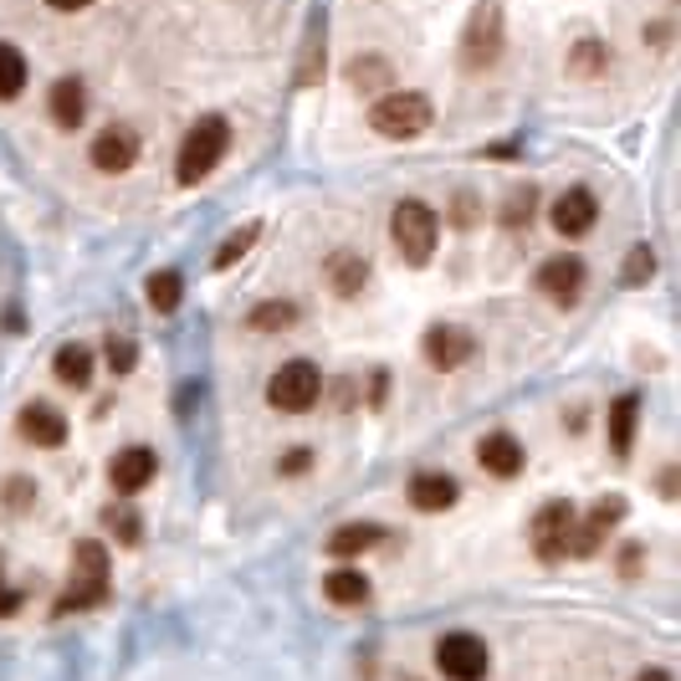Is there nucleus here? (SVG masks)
<instances>
[{
  "label": "nucleus",
  "instance_id": "1",
  "mask_svg": "<svg viewBox=\"0 0 681 681\" xmlns=\"http://www.w3.org/2000/svg\"><path fill=\"white\" fill-rule=\"evenodd\" d=\"M226 149H231V123L221 113H206V119H195V129L185 134L179 144V160H175V179L179 185H200V179L226 160Z\"/></svg>",
  "mask_w": 681,
  "mask_h": 681
},
{
  "label": "nucleus",
  "instance_id": "2",
  "mask_svg": "<svg viewBox=\"0 0 681 681\" xmlns=\"http://www.w3.org/2000/svg\"><path fill=\"white\" fill-rule=\"evenodd\" d=\"M389 231H395V246L410 267H426L430 256H436V241H441V221H436V210L426 200H400L395 216H389Z\"/></svg>",
  "mask_w": 681,
  "mask_h": 681
},
{
  "label": "nucleus",
  "instance_id": "3",
  "mask_svg": "<svg viewBox=\"0 0 681 681\" xmlns=\"http://www.w3.org/2000/svg\"><path fill=\"white\" fill-rule=\"evenodd\" d=\"M430 119H436V108H430L426 92H385V98H374V108H370V129L385 139L426 134Z\"/></svg>",
  "mask_w": 681,
  "mask_h": 681
},
{
  "label": "nucleus",
  "instance_id": "4",
  "mask_svg": "<svg viewBox=\"0 0 681 681\" xmlns=\"http://www.w3.org/2000/svg\"><path fill=\"white\" fill-rule=\"evenodd\" d=\"M318 395H323V374H318V364H308V359H287L267 380V400H272V410H282V415L312 410Z\"/></svg>",
  "mask_w": 681,
  "mask_h": 681
},
{
  "label": "nucleus",
  "instance_id": "5",
  "mask_svg": "<svg viewBox=\"0 0 681 681\" xmlns=\"http://www.w3.org/2000/svg\"><path fill=\"white\" fill-rule=\"evenodd\" d=\"M108 594V548L103 543H77V559H73V584H67V594L57 600V615H67V609H88L98 605Z\"/></svg>",
  "mask_w": 681,
  "mask_h": 681
},
{
  "label": "nucleus",
  "instance_id": "6",
  "mask_svg": "<svg viewBox=\"0 0 681 681\" xmlns=\"http://www.w3.org/2000/svg\"><path fill=\"white\" fill-rule=\"evenodd\" d=\"M503 57V6L497 0H482L466 21V36H461V67L466 73H482Z\"/></svg>",
  "mask_w": 681,
  "mask_h": 681
},
{
  "label": "nucleus",
  "instance_id": "7",
  "mask_svg": "<svg viewBox=\"0 0 681 681\" xmlns=\"http://www.w3.org/2000/svg\"><path fill=\"white\" fill-rule=\"evenodd\" d=\"M574 523H579V513H574V503H569V497H563V503H543V507H538L534 528H528V543H534L538 559H543V563L569 559V548H574Z\"/></svg>",
  "mask_w": 681,
  "mask_h": 681
},
{
  "label": "nucleus",
  "instance_id": "8",
  "mask_svg": "<svg viewBox=\"0 0 681 681\" xmlns=\"http://www.w3.org/2000/svg\"><path fill=\"white\" fill-rule=\"evenodd\" d=\"M436 667L446 681H482L487 677V646L466 630H451L436 640Z\"/></svg>",
  "mask_w": 681,
  "mask_h": 681
},
{
  "label": "nucleus",
  "instance_id": "9",
  "mask_svg": "<svg viewBox=\"0 0 681 681\" xmlns=\"http://www.w3.org/2000/svg\"><path fill=\"white\" fill-rule=\"evenodd\" d=\"M625 518V497H600V503L590 507V518L574 523V548L569 553H579V559H594L600 553V543L609 538V528Z\"/></svg>",
  "mask_w": 681,
  "mask_h": 681
},
{
  "label": "nucleus",
  "instance_id": "10",
  "mask_svg": "<svg viewBox=\"0 0 681 681\" xmlns=\"http://www.w3.org/2000/svg\"><path fill=\"white\" fill-rule=\"evenodd\" d=\"M548 221H553L559 237H584V231H594V221H600V200H594V190L574 185V190H563L559 200H553Z\"/></svg>",
  "mask_w": 681,
  "mask_h": 681
},
{
  "label": "nucleus",
  "instance_id": "11",
  "mask_svg": "<svg viewBox=\"0 0 681 681\" xmlns=\"http://www.w3.org/2000/svg\"><path fill=\"white\" fill-rule=\"evenodd\" d=\"M476 354V339L457 323H436L426 333V364L430 370H461L466 359Z\"/></svg>",
  "mask_w": 681,
  "mask_h": 681
},
{
  "label": "nucleus",
  "instance_id": "12",
  "mask_svg": "<svg viewBox=\"0 0 681 681\" xmlns=\"http://www.w3.org/2000/svg\"><path fill=\"white\" fill-rule=\"evenodd\" d=\"M134 160H139V134L129 123H108L103 134L92 139V164H98L103 175H123Z\"/></svg>",
  "mask_w": 681,
  "mask_h": 681
},
{
  "label": "nucleus",
  "instance_id": "13",
  "mask_svg": "<svg viewBox=\"0 0 681 681\" xmlns=\"http://www.w3.org/2000/svg\"><path fill=\"white\" fill-rule=\"evenodd\" d=\"M154 472H160V461H154V451H149V446H129V451H119V457L108 461V482H113L123 497L144 492L149 482H154Z\"/></svg>",
  "mask_w": 681,
  "mask_h": 681
},
{
  "label": "nucleus",
  "instance_id": "14",
  "mask_svg": "<svg viewBox=\"0 0 681 681\" xmlns=\"http://www.w3.org/2000/svg\"><path fill=\"white\" fill-rule=\"evenodd\" d=\"M538 287H543V297H553L559 308H569V303H579V293H584V262H579V256H553V262H543V272H538Z\"/></svg>",
  "mask_w": 681,
  "mask_h": 681
},
{
  "label": "nucleus",
  "instance_id": "15",
  "mask_svg": "<svg viewBox=\"0 0 681 681\" xmlns=\"http://www.w3.org/2000/svg\"><path fill=\"white\" fill-rule=\"evenodd\" d=\"M15 426H21V436H26V441L46 446V451L67 441V420H62V410H52V405H42V400H31Z\"/></svg>",
  "mask_w": 681,
  "mask_h": 681
},
{
  "label": "nucleus",
  "instance_id": "16",
  "mask_svg": "<svg viewBox=\"0 0 681 681\" xmlns=\"http://www.w3.org/2000/svg\"><path fill=\"white\" fill-rule=\"evenodd\" d=\"M476 461H482L492 476H518L523 472V446H518V436H507V430H492V436H482V446H476Z\"/></svg>",
  "mask_w": 681,
  "mask_h": 681
},
{
  "label": "nucleus",
  "instance_id": "17",
  "mask_svg": "<svg viewBox=\"0 0 681 681\" xmlns=\"http://www.w3.org/2000/svg\"><path fill=\"white\" fill-rule=\"evenodd\" d=\"M457 503V482L446 472H415L410 476V507L420 513H446V507Z\"/></svg>",
  "mask_w": 681,
  "mask_h": 681
},
{
  "label": "nucleus",
  "instance_id": "18",
  "mask_svg": "<svg viewBox=\"0 0 681 681\" xmlns=\"http://www.w3.org/2000/svg\"><path fill=\"white\" fill-rule=\"evenodd\" d=\"M636 420H640V395H615V405H609V451L615 457H630Z\"/></svg>",
  "mask_w": 681,
  "mask_h": 681
},
{
  "label": "nucleus",
  "instance_id": "19",
  "mask_svg": "<svg viewBox=\"0 0 681 681\" xmlns=\"http://www.w3.org/2000/svg\"><path fill=\"white\" fill-rule=\"evenodd\" d=\"M83 113H88V88L77 77H62L57 88H52V123L57 129H77Z\"/></svg>",
  "mask_w": 681,
  "mask_h": 681
},
{
  "label": "nucleus",
  "instance_id": "20",
  "mask_svg": "<svg viewBox=\"0 0 681 681\" xmlns=\"http://www.w3.org/2000/svg\"><path fill=\"white\" fill-rule=\"evenodd\" d=\"M364 282H370V262H364L359 252H333L328 256V287H333L339 297H354Z\"/></svg>",
  "mask_w": 681,
  "mask_h": 681
},
{
  "label": "nucleus",
  "instance_id": "21",
  "mask_svg": "<svg viewBox=\"0 0 681 681\" xmlns=\"http://www.w3.org/2000/svg\"><path fill=\"white\" fill-rule=\"evenodd\" d=\"M323 594L333 600V605L354 609V605H364V600H370V579L359 574V569H333V574L323 579Z\"/></svg>",
  "mask_w": 681,
  "mask_h": 681
},
{
  "label": "nucleus",
  "instance_id": "22",
  "mask_svg": "<svg viewBox=\"0 0 681 681\" xmlns=\"http://www.w3.org/2000/svg\"><path fill=\"white\" fill-rule=\"evenodd\" d=\"M380 528H374V523H349V528H339V534L328 538V553H333V559H359V553H364V548H374L380 543Z\"/></svg>",
  "mask_w": 681,
  "mask_h": 681
},
{
  "label": "nucleus",
  "instance_id": "23",
  "mask_svg": "<svg viewBox=\"0 0 681 681\" xmlns=\"http://www.w3.org/2000/svg\"><path fill=\"white\" fill-rule=\"evenodd\" d=\"M144 297H149V308H154V312H175L179 297H185V277H179L175 267L154 272V277L144 282Z\"/></svg>",
  "mask_w": 681,
  "mask_h": 681
},
{
  "label": "nucleus",
  "instance_id": "24",
  "mask_svg": "<svg viewBox=\"0 0 681 681\" xmlns=\"http://www.w3.org/2000/svg\"><path fill=\"white\" fill-rule=\"evenodd\" d=\"M57 380H62V385H73V389H88L92 354L83 349V343H62V349H57Z\"/></svg>",
  "mask_w": 681,
  "mask_h": 681
},
{
  "label": "nucleus",
  "instance_id": "25",
  "mask_svg": "<svg viewBox=\"0 0 681 681\" xmlns=\"http://www.w3.org/2000/svg\"><path fill=\"white\" fill-rule=\"evenodd\" d=\"M21 88H26V57L11 42H0V103L21 98Z\"/></svg>",
  "mask_w": 681,
  "mask_h": 681
},
{
  "label": "nucleus",
  "instance_id": "26",
  "mask_svg": "<svg viewBox=\"0 0 681 681\" xmlns=\"http://www.w3.org/2000/svg\"><path fill=\"white\" fill-rule=\"evenodd\" d=\"M349 83H354L359 92H385L389 88V62L385 57H359Z\"/></svg>",
  "mask_w": 681,
  "mask_h": 681
},
{
  "label": "nucleus",
  "instance_id": "27",
  "mask_svg": "<svg viewBox=\"0 0 681 681\" xmlns=\"http://www.w3.org/2000/svg\"><path fill=\"white\" fill-rule=\"evenodd\" d=\"M293 303H262V308L252 312V318H246V323L256 328V333H272V328H293Z\"/></svg>",
  "mask_w": 681,
  "mask_h": 681
},
{
  "label": "nucleus",
  "instance_id": "28",
  "mask_svg": "<svg viewBox=\"0 0 681 681\" xmlns=\"http://www.w3.org/2000/svg\"><path fill=\"white\" fill-rule=\"evenodd\" d=\"M252 241H256V226H241L237 237H231V241H226V246H221V252H216V272H226V267H237L241 256L252 252Z\"/></svg>",
  "mask_w": 681,
  "mask_h": 681
},
{
  "label": "nucleus",
  "instance_id": "29",
  "mask_svg": "<svg viewBox=\"0 0 681 681\" xmlns=\"http://www.w3.org/2000/svg\"><path fill=\"white\" fill-rule=\"evenodd\" d=\"M656 277V252L651 246H636V252L625 256V287H640V282Z\"/></svg>",
  "mask_w": 681,
  "mask_h": 681
},
{
  "label": "nucleus",
  "instance_id": "30",
  "mask_svg": "<svg viewBox=\"0 0 681 681\" xmlns=\"http://www.w3.org/2000/svg\"><path fill=\"white\" fill-rule=\"evenodd\" d=\"M538 210V195L523 185V190L507 195V206H503V226H528V216Z\"/></svg>",
  "mask_w": 681,
  "mask_h": 681
},
{
  "label": "nucleus",
  "instance_id": "31",
  "mask_svg": "<svg viewBox=\"0 0 681 681\" xmlns=\"http://www.w3.org/2000/svg\"><path fill=\"white\" fill-rule=\"evenodd\" d=\"M108 364L119 374H129L139 364V349H134V339H108Z\"/></svg>",
  "mask_w": 681,
  "mask_h": 681
},
{
  "label": "nucleus",
  "instance_id": "32",
  "mask_svg": "<svg viewBox=\"0 0 681 681\" xmlns=\"http://www.w3.org/2000/svg\"><path fill=\"white\" fill-rule=\"evenodd\" d=\"M108 528H119L123 543H139V513H129V507H119V513H108Z\"/></svg>",
  "mask_w": 681,
  "mask_h": 681
},
{
  "label": "nucleus",
  "instance_id": "33",
  "mask_svg": "<svg viewBox=\"0 0 681 681\" xmlns=\"http://www.w3.org/2000/svg\"><path fill=\"white\" fill-rule=\"evenodd\" d=\"M600 62H605V46H594V42H584L574 52V67H579V73H600Z\"/></svg>",
  "mask_w": 681,
  "mask_h": 681
},
{
  "label": "nucleus",
  "instance_id": "34",
  "mask_svg": "<svg viewBox=\"0 0 681 681\" xmlns=\"http://www.w3.org/2000/svg\"><path fill=\"white\" fill-rule=\"evenodd\" d=\"M31 497H36V487H31V482H21V476H15V482H6V503H11V507H26Z\"/></svg>",
  "mask_w": 681,
  "mask_h": 681
},
{
  "label": "nucleus",
  "instance_id": "35",
  "mask_svg": "<svg viewBox=\"0 0 681 681\" xmlns=\"http://www.w3.org/2000/svg\"><path fill=\"white\" fill-rule=\"evenodd\" d=\"M308 451H293V457H287V461H282V472H308Z\"/></svg>",
  "mask_w": 681,
  "mask_h": 681
},
{
  "label": "nucleus",
  "instance_id": "36",
  "mask_svg": "<svg viewBox=\"0 0 681 681\" xmlns=\"http://www.w3.org/2000/svg\"><path fill=\"white\" fill-rule=\"evenodd\" d=\"M15 605H21V594H15V590H0V615H15Z\"/></svg>",
  "mask_w": 681,
  "mask_h": 681
},
{
  "label": "nucleus",
  "instance_id": "37",
  "mask_svg": "<svg viewBox=\"0 0 681 681\" xmlns=\"http://www.w3.org/2000/svg\"><path fill=\"white\" fill-rule=\"evenodd\" d=\"M620 559H625V574H636V569H640V548L630 543V548H625V553H620Z\"/></svg>",
  "mask_w": 681,
  "mask_h": 681
},
{
  "label": "nucleus",
  "instance_id": "38",
  "mask_svg": "<svg viewBox=\"0 0 681 681\" xmlns=\"http://www.w3.org/2000/svg\"><path fill=\"white\" fill-rule=\"evenodd\" d=\"M52 11H83V6H92V0H46Z\"/></svg>",
  "mask_w": 681,
  "mask_h": 681
},
{
  "label": "nucleus",
  "instance_id": "39",
  "mask_svg": "<svg viewBox=\"0 0 681 681\" xmlns=\"http://www.w3.org/2000/svg\"><path fill=\"white\" fill-rule=\"evenodd\" d=\"M636 681H671V677H667V671H661V667H651V671H640Z\"/></svg>",
  "mask_w": 681,
  "mask_h": 681
}]
</instances>
